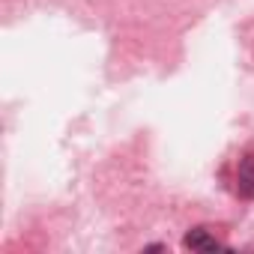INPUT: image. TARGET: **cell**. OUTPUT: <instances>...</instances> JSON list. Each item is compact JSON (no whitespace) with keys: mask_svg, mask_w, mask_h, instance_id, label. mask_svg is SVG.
I'll return each instance as SVG.
<instances>
[{"mask_svg":"<svg viewBox=\"0 0 254 254\" xmlns=\"http://www.w3.org/2000/svg\"><path fill=\"white\" fill-rule=\"evenodd\" d=\"M236 191L245 200H254V153H245L236 165Z\"/></svg>","mask_w":254,"mask_h":254,"instance_id":"6da1fadb","label":"cell"},{"mask_svg":"<svg viewBox=\"0 0 254 254\" xmlns=\"http://www.w3.org/2000/svg\"><path fill=\"white\" fill-rule=\"evenodd\" d=\"M183 245H186V248H191V251H218V248H221V245L209 236V230H206V227H194L191 233H186Z\"/></svg>","mask_w":254,"mask_h":254,"instance_id":"7a4b0ae2","label":"cell"}]
</instances>
